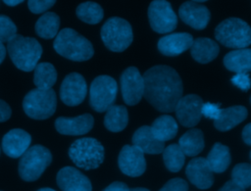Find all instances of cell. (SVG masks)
<instances>
[{"label":"cell","instance_id":"obj_3","mask_svg":"<svg viewBox=\"0 0 251 191\" xmlns=\"http://www.w3.org/2000/svg\"><path fill=\"white\" fill-rule=\"evenodd\" d=\"M6 51L13 64L24 72L33 71L42 55V47L35 38L21 34L14 35L7 42Z\"/></svg>","mask_w":251,"mask_h":191},{"label":"cell","instance_id":"obj_16","mask_svg":"<svg viewBox=\"0 0 251 191\" xmlns=\"http://www.w3.org/2000/svg\"><path fill=\"white\" fill-rule=\"evenodd\" d=\"M57 184L62 191H92L88 177L73 167H65L57 173Z\"/></svg>","mask_w":251,"mask_h":191},{"label":"cell","instance_id":"obj_21","mask_svg":"<svg viewBox=\"0 0 251 191\" xmlns=\"http://www.w3.org/2000/svg\"><path fill=\"white\" fill-rule=\"evenodd\" d=\"M132 143L135 147L146 154H160L163 152L164 142L159 141L152 133L150 126L143 125L135 130L132 136Z\"/></svg>","mask_w":251,"mask_h":191},{"label":"cell","instance_id":"obj_1","mask_svg":"<svg viewBox=\"0 0 251 191\" xmlns=\"http://www.w3.org/2000/svg\"><path fill=\"white\" fill-rule=\"evenodd\" d=\"M143 76V96L156 110L171 113L182 97V81L178 73L169 66H154Z\"/></svg>","mask_w":251,"mask_h":191},{"label":"cell","instance_id":"obj_6","mask_svg":"<svg viewBox=\"0 0 251 191\" xmlns=\"http://www.w3.org/2000/svg\"><path fill=\"white\" fill-rule=\"evenodd\" d=\"M52 162V154L42 145L29 147L21 157L19 162V174L25 181H34L44 172Z\"/></svg>","mask_w":251,"mask_h":191},{"label":"cell","instance_id":"obj_11","mask_svg":"<svg viewBox=\"0 0 251 191\" xmlns=\"http://www.w3.org/2000/svg\"><path fill=\"white\" fill-rule=\"evenodd\" d=\"M121 90L123 99L129 106L136 105L144 93L143 76L135 67L126 69L121 75Z\"/></svg>","mask_w":251,"mask_h":191},{"label":"cell","instance_id":"obj_18","mask_svg":"<svg viewBox=\"0 0 251 191\" xmlns=\"http://www.w3.org/2000/svg\"><path fill=\"white\" fill-rule=\"evenodd\" d=\"M94 119L90 114H83L74 118L59 117L55 120L56 130L64 135H82L93 127Z\"/></svg>","mask_w":251,"mask_h":191},{"label":"cell","instance_id":"obj_45","mask_svg":"<svg viewBox=\"0 0 251 191\" xmlns=\"http://www.w3.org/2000/svg\"><path fill=\"white\" fill-rule=\"evenodd\" d=\"M129 191H149V190L146 188H142V187H136V188L129 189Z\"/></svg>","mask_w":251,"mask_h":191},{"label":"cell","instance_id":"obj_29","mask_svg":"<svg viewBox=\"0 0 251 191\" xmlns=\"http://www.w3.org/2000/svg\"><path fill=\"white\" fill-rule=\"evenodd\" d=\"M56 80L57 72L51 63H38L33 69V83L36 88L51 89Z\"/></svg>","mask_w":251,"mask_h":191},{"label":"cell","instance_id":"obj_12","mask_svg":"<svg viewBox=\"0 0 251 191\" xmlns=\"http://www.w3.org/2000/svg\"><path fill=\"white\" fill-rule=\"evenodd\" d=\"M201 97L195 94H188L181 97L175 107V112L178 122L185 127H193L202 118Z\"/></svg>","mask_w":251,"mask_h":191},{"label":"cell","instance_id":"obj_48","mask_svg":"<svg viewBox=\"0 0 251 191\" xmlns=\"http://www.w3.org/2000/svg\"><path fill=\"white\" fill-rule=\"evenodd\" d=\"M0 191H2V190H0Z\"/></svg>","mask_w":251,"mask_h":191},{"label":"cell","instance_id":"obj_36","mask_svg":"<svg viewBox=\"0 0 251 191\" xmlns=\"http://www.w3.org/2000/svg\"><path fill=\"white\" fill-rule=\"evenodd\" d=\"M159 191H188V184L182 178L170 179Z\"/></svg>","mask_w":251,"mask_h":191},{"label":"cell","instance_id":"obj_49","mask_svg":"<svg viewBox=\"0 0 251 191\" xmlns=\"http://www.w3.org/2000/svg\"><path fill=\"white\" fill-rule=\"evenodd\" d=\"M0 149H1V148H0Z\"/></svg>","mask_w":251,"mask_h":191},{"label":"cell","instance_id":"obj_37","mask_svg":"<svg viewBox=\"0 0 251 191\" xmlns=\"http://www.w3.org/2000/svg\"><path fill=\"white\" fill-rule=\"evenodd\" d=\"M222 109L220 108V104H214V103H203L202 105V116H204L207 119H213L214 120L217 119L221 114Z\"/></svg>","mask_w":251,"mask_h":191},{"label":"cell","instance_id":"obj_30","mask_svg":"<svg viewBox=\"0 0 251 191\" xmlns=\"http://www.w3.org/2000/svg\"><path fill=\"white\" fill-rule=\"evenodd\" d=\"M60 18L53 12L44 13L35 23L36 34L44 39L54 38L59 32Z\"/></svg>","mask_w":251,"mask_h":191},{"label":"cell","instance_id":"obj_32","mask_svg":"<svg viewBox=\"0 0 251 191\" xmlns=\"http://www.w3.org/2000/svg\"><path fill=\"white\" fill-rule=\"evenodd\" d=\"M163 160L165 167L172 172H177L184 165L185 155L178 144H171L163 150Z\"/></svg>","mask_w":251,"mask_h":191},{"label":"cell","instance_id":"obj_23","mask_svg":"<svg viewBox=\"0 0 251 191\" xmlns=\"http://www.w3.org/2000/svg\"><path fill=\"white\" fill-rule=\"evenodd\" d=\"M247 109L243 106H231L222 109L219 118L214 120V125L220 131H227L242 122L247 118Z\"/></svg>","mask_w":251,"mask_h":191},{"label":"cell","instance_id":"obj_13","mask_svg":"<svg viewBox=\"0 0 251 191\" xmlns=\"http://www.w3.org/2000/svg\"><path fill=\"white\" fill-rule=\"evenodd\" d=\"M87 92L86 81L78 72L69 73L62 81L60 98L68 106H77L83 102Z\"/></svg>","mask_w":251,"mask_h":191},{"label":"cell","instance_id":"obj_38","mask_svg":"<svg viewBox=\"0 0 251 191\" xmlns=\"http://www.w3.org/2000/svg\"><path fill=\"white\" fill-rule=\"evenodd\" d=\"M231 82L243 91H247L250 89L249 73H235V75L231 77Z\"/></svg>","mask_w":251,"mask_h":191},{"label":"cell","instance_id":"obj_39","mask_svg":"<svg viewBox=\"0 0 251 191\" xmlns=\"http://www.w3.org/2000/svg\"><path fill=\"white\" fill-rule=\"evenodd\" d=\"M12 115V109L7 102L0 99V122L7 121Z\"/></svg>","mask_w":251,"mask_h":191},{"label":"cell","instance_id":"obj_42","mask_svg":"<svg viewBox=\"0 0 251 191\" xmlns=\"http://www.w3.org/2000/svg\"><path fill=\"white\" fill-rule=\"evenodd\" d=\"M242 138L247 145H251V123H247L243 128Z\"/></svg>","mask_w":251,"mask_h":191},{"label":"cell","instance_id":"obj_19","mask_svg":"<svg viewBox=\"0 0 251 191\" xmlns=\"http://www.w3.org/2000/svg\"><path fill=\"white\" fill-rule=\"evenodd\" d=\"M185 173L189 181L199 189H208L214 183L213 171L204 158L192 159L186 167Z\"/></svg>","mask_w":251,"mask_h":191},{"label":"cell","instance_id":"obj_15","mask_svg":"<svg viewBox=\"0 0 251 191\" xmlns=\"http://www.w3.org/2000/svg\"><path fill=\"white\" fill-rule=\"evenodd\" d=\"M31 136L22 128H13L4 134L1 147L8 157L17 159L29 148Z\"/></svg>","mask_w":251,"mask_h":191},{"label":"cell","instance_id":"obj_17","mask_svg":"<svg viewBox=\"0 0 251 191\" xmlns=\"http://www.w3.org/2000/svg\"><path fill=\"white\" fill-rule=\"evenodd\" d=\"M178 15L183 23L195 29H204L211 17L206 6L193 1L182 3L178 9Z\"/></svg>","mask_w":251,"mask_h":191},{"label":"cell","instance_id":"obj_28","mask_svg":"<svg viewBox=\"0 0 251 191\" xmlns=\"http://www.w3.org/2000/svg\"><path fill=\"white\" fill-rule=\"evenodd\" d=\"M128 121V114L126 107L112 105L107 109L104 118L105 127L112 132H119L126 128Z\"/></svg>","mask_w":251,"mask_h":191},{"label":"cell","instance_id":"obj_7","mask_svg":"<svg viewBox=\"0 0 251 191\" xmlns=\"http://www.w3.org/2000/svg\"><path fill=\"white\" fill-rule=\"evenodd\" d=\"M101 39L109 50L123 52L132 42L133 34L131 25L122 18L112 17L101 27Z\"/></svg>","mask_w":251,"mask_h":191},{"label":"cell","instance_id":"obj_34","mask_svg":"<svg viewBox=\"0 0 251 191\" xmlns=\"http://www.w3.org/2000/svg\"><path fill=\"white\" fill-rule=\"evenodd\" d=\"M17 34V26L14 22L5 15H0V42H8Z\"/></svg>","mask_w":251,"mask_h":191},{"label":"cell","instance_id":"obj_33","mask_svg":"<svg viewBox=\"0 0 251 191\" xmlns=\"http://www.w3.org/2000/svg\"><path fill=\"white\" fill-rule=\"evenodd\" d=\"M231 180L242 188L251 185V166L248 163L237 164L231 171Z\"/></svg>","mask_w":251,"mask_h":191},{"label":"cell","instance_id":"obj_2","mask_svg":"<svg viewBox=\"0 0 251 191\" xmlns=\"http://www.w3.org/2000/svg\"><path fill=\"white\" fill-rule=\"evenodd\" d=\"M53 47L59 55L75 62L87 61L94 54L91 42L69 27L63 28L57 33Z\"/></svg>","mask_w":251,"mask_h":191},{"label":"cell","instance_id":"obj_25","mask_svg":"<svg viewBox=\"0 0 251 191\" xmlns=\"http://www.w3.org/2000/svg\"><path fill=\"white\" fill-rule=\"evenodd\" d=\"M178 146L185 156L194 157L204 149V135L198 128H192L186 131L178 140Z\"/></svg>","mask_w":251,"mask_h":191},{"label":"cell","instance_id":"obj_22","mask_svg":"<svg viewBox=\"0 0 251 191\" xmlns=\"http://www.w3.org/2000/svg\"><path fill=\"white\" fill-rule=\"evenodd\" d=\"M219 51L220 47L217 42L207 37L196 38L190 46L192 58L200 64H208L216 59Z\"/></svg>","mask_w":251,"mask_h":191},{"label":"cell","instance_id":"obj_10","mask_svg":"<svg viewBox=\"0 0 251 191\" xmlns=\"http://www.w3.org/2000/svg\"><path fill=\"white\" fill-rule=\"evenodd\" d=\"M148 19L152 29L158 33L171 32L177 24V17L167 0H153L148 8Z\"/></svg>","mask_w":251,"mask_h":191},{"label":"cell","instance_id":"obj_9","mask_svg":"<svg viewBox=\"0 0 251 191\" xmlns=\"http://www.w3.org/2000/svg\"><path fill=\"white\" fill-rule=\"evenodd\" d=\"M118 93L116 80L109 75L94 78L89 88V103L93 110L102 113L113 105Z\"/></svg>","mask_w":251,"mask_h":191},{"label":"cell","instance_id":"obj_47","mask_svg":"<svg viewBox=\"0 0 251 191\" xmlns=\"http://www.w3.org/2000/svg\"><path fill=\"white\" fill-rule=\"evenodd\" d=\"M192 1H193V2H196V3H197V2H205V1H207V0H192Z\"/></svg>","mask_w":251,"mask_h":191},{"label":"cell","instance_id":"obj_31","mask_svg":"<svg viewBox=\"0 0 251 191\" xmlns=\"http://www.w3.org/2000/svg\"><path fill=\"white\" fill-rule=\"evenodd\" d=\"M75 13L80 21L89 24H96L100 23L104 17L102 7L98 3L92 1L80 3L76 7Z\"/></svg>","mask_w":251,"mask_h":191},{"label":"cell","instance_id":"obj_40","mask_svg":"<svg viewBox=\"0 0 251 191\" xmlns=\"http://www.w3.org/2000/svg\"><path fill=\"white\" fill-rule=\"evenodd\" d=\"M103 191H129V188L124 182L115 181L108 185Z\"/></svg>","mask_w":251,"mask_h":191},{"label":"cell","instance_id":"obj_41","mask_svg":"<svg viewBox=\"0 0 251 191\" xmlns=\"http://www.w3.org/2000/svg\"><path fill=\"white\" fill-rule=\"evenodd\" d=\"M219 191H245V189L234 183L232 180H229L226 182L225 185Z\"/></svg>","mask_w":251,"mask_h":191},{"label":"cell","instance_id":"obj_44","mask_svg":"<svg viewBox=\"0 0 251 191\" xmlns=\"http://www.w3.org/2000/svg\"><path fill=\"white\" fill-rule=\"evenodd\" d=\"M6 5L8 6H11V7H14V6H17L19 5L20 3H22L24 0H2Z\"/></svg>","mask_w":251,"mask_h":191},{"label":"cell","instance_id":"obj_5","mask_svg":"<svg viewBox=\"0 0 251 191\" xmlns=\"http://www.w3.org/2000/svg\"><path fill=\"white\" fill-rule=\"evenodd\" d=\"M216 39L228 48L242 49L251 43L249 24L238 18H228L220 23L215 29Z\"/></svg>","mask_w":251,"mask_h":191},{"label":"cell","instance_id":"obj_46","mask_svg":"<svg viewBox=\"0 0 251 191\" xmlns=\"http://www.w3.org/2000/svg\"><path fill=\"white\" fill-rule=\"evenodd\" d=\"M36 191H56V190H54V189H52V188L45 187V188H40V189H38V190H36Z\"/></svg>","mask_w":251,"mask_h":191},{"label":"cell","instance_id":"obj_8","mask_svg":"<svg viewBox=\"0 0 251 191\" xmlns=\"http://www.w3.org/2000/svg\"><path fill=\"white\" fill-rule=\"evenodd\" d=\"M57 98L51 89H32L23 100V109L27 117L33 119H46L56 111Z\"/></svg>","mask_w":251,"mask_h":191},{"label":"cell","instance_id":"obj_4","mask_svg":"<svg viewBox=\"0 0 251 191\" xmlns=\"http://www.w3.org/2000/svg\"><path fill=\"white\" fill-rule=\"evenodd\" d=\"M69 157L76 167L86 170L94 169L104 161V147L95 138H80L71 145Z\"/></svg>","mask_w":251,"mask_h":191},{"label":"cell","instance_id":"obj_43","mask_svg":"<svg viewBox=\"0 0 251 191\" xmlns=\"http://www.w3.org/2000/svg\"><path fill=\"white\" fill-rule=\"evenodd\" d=\"M6 47L4 46V43L0 42V65L2 64V62L4 61L5 57H6Z\"/></svg>","mask_w":251,"mask_h":191},{"label":"cell","instance_id":"obj_27","mask_svg":"<svg viewBox=\"0 0 251 191\" xmlns=\"http://www.w3.org/2000/svg\"><path fill=\"white\" fill-rule=\"evenodd\" d=\"M150 128L153 135L161 142L173 139L177 133V123L176 119L169 115H163L157 118Z\"/></svg>","mask_w":251,"mask_h":191},{"label":"cell","instance_id":"obj_26","mask_svg":"<svg viewBox=\"0 0 251 191\" xmlns=\"http://www.w3.org/2000/svg\"><path fill=\"white\" fill-rule=\"evenodd\" d=\"M207 164L213 172H224L229 166L231 158L228 147L222 143H215L206 158Z\"/></svg>","mask_w":251,"mask_h":191},{"label":"cell","instance_id":"obj_20","mask_svg":"<svg viewBox=\"0 0 251 191\" xmlns=\"http://www.w3.org/2000/svg\"><path fill=\"white\" fill-rule=\"evenodd\" d=\"M193 37L187 32H176L159 39L158 50L165 56H177L190 48Z\"/></svg>","mask_w":251,"mask_h":191},{"label":"cell","instance_id":"obj_35","mask_svg":"<svg viewBox=\"0 0 251 191\" xmlns=\"http://www.w3.org/2000/svg\"><path fill=\"white\" fill-rule=\"evenodd\" d=\"M56 0H28L27 6L31 13L33 14H41L50 9Z\"/></svg>","mask_w":251,"mask_h":191},{"label":"cell","instance_id":"obj_24","mask_svg":"<svg viewBox=\"0 0 251 191\" xmlns=\"http://www.w3.org/2000/svg\"><path fill=\"white\" fill-rule=\"evenodd\" d=\"M225 67L235 73H249L251 70V50L249 48L235 49L224 57Z\"/></svg>","mask_w":251,"mask_h":191},{"label":"cell","instance_id":"obj_14","mask_svg":"<svg viewBox=\"0 0 251 191\" xmlns=\"http://www.w3.org/2000/svg\"><path fill=\"white\" fill-rule=\"evenodd\" d=\"M118 165L121 171L126 175L139 176L146 169L144 153L134 145H125L120 151Z\"/></svg>","mask_w":251,"mask_h":191}]
</instances>
